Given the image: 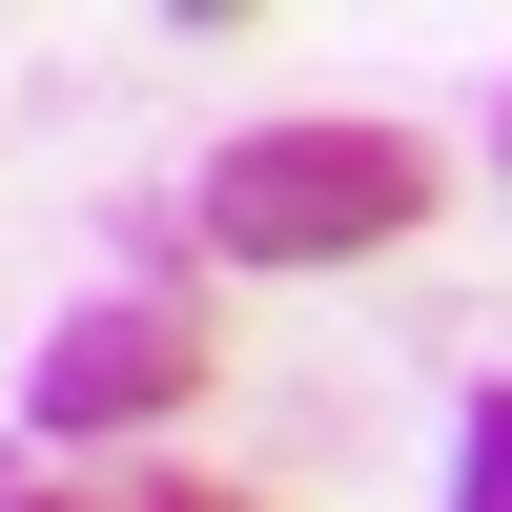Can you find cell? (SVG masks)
<instances>
[{"mask_svg":"<svg viewBox=\"0 0 512 512\" xmlns=\"http://www.w3.org/2000/svg\"><path fill=\"white\" fill-rule=\"evenodd\" d=\"M431 205H451V164L410 144V123H246L185 226L226 246V267H369V246H410Z\"/></svg>","mask_w":512,"mask_h":512,"instance_id":"6da1fadb","label":"cell"},{"mask_svg":"<svg viewBox=\"0 0 512 512\" xmlns=\"http://www.w3.org/2000/svg\"><path fill=\"white\" fill-rule=\"evenodd\" d=\"M205 369H226V328H205V287H103V308L41 349V431L62 451H123V431H164V410H205Z\"/></svg>","mask_w":512,"mask_h":512,"instance_id":"7a4b0ae2","label":"cell"},{"mask_svg":"<svg viewBox=\"0 0 512 512\" xmlns=\"http://www.w3.org/2000/svg\"><path fill=\"white\" fill-rule=\"evenodd\" d=\"M451 512H512V390L472 410V451H451Z\"/></svg>","mask_w":512,"mask_h":512,"instance_id":"277c9868","label":"cell"},{"mask_svg":"<svg viewBox=\"0 0 512 512\" xmlns=\"http://www.w3.org/2000/svg\"><path fill=\"white\" fill-rule=\"evenodd\" d=\"M0 512H267V492H226V472H21Z\"/></svg>","mask_w":512,"mask_h":512,"instance_id":"3957f363","label":"cell"}]
</instances>
